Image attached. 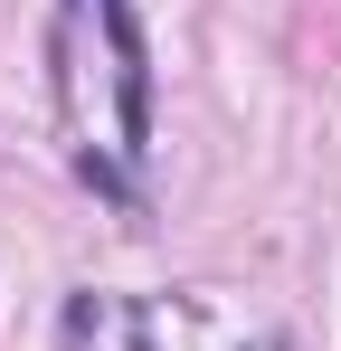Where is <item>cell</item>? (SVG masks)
<instances>
[{
	"mask_svg": "<svg viewBox=\"0 0 341 351\" xmlns=\"http://www.w3.org/2000/svg\"><path fill=\"white\" fill-rule=\"evenodd\" d=\"M95 29H105V58H114L123 152L142 162V152H152V48H142V10H133V0H95Z\"/></svg>",
	"mask_w": 341,
	"mask_h": 351,
	"instance_id": "6da1fadb",
	"label": "cell"
}]
</instances>
